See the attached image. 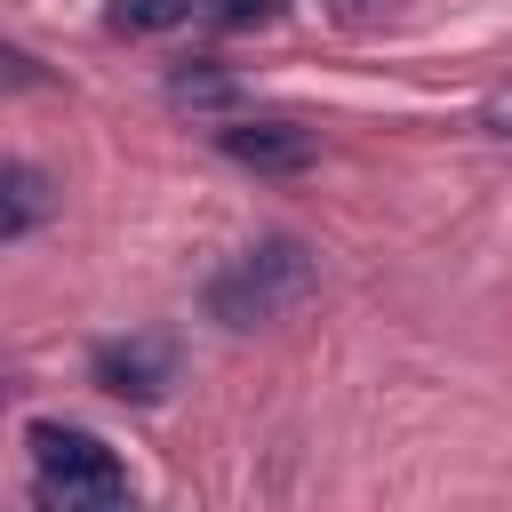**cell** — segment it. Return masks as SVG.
<instances>
[{
  "label": "cell",
  "mask_w": 512,
  "mask_h": 512,
  "mask_svg": "<svg viewBox=\"0 0 512 512\" xmlns=\"http://www.w3.org/2000/svg\"><path fill=\"white\" fill-rule=\"evenodd\" d=\"M24 448H32V496L48 512H104V504H128V464L80 432V424H56V416H32L24 424Z\"/></svg>",
  "instance_id": "obj_1"
},
{
  "label": "cell",
  "mask_w": 512,
  "mask_h": 512,
  "mask_svg": "<svg viewBox=\"0 0 512 512\" xmlns=\"http://www.w3.org/2000/svg\"><path fill=\"white\" fill-rule=\"evenodd\" d=\"M312 280H320L312 248H304V240H288V232H272V240L240 248V256L208 280V320H224V328L280 320L288 304H304V296H312Z\"/></svg>",
  "instance_id": "obj_2"
},
{
  "label": "cell",
  "mask_w": 512,
  "mask_h": 512,
  "mask_svg": "<svg viewBox=\"0 0 512 512\" xmlns=\"http://www.w3.org/2000/svg\"><path fill=\"white\" fill-rule=\"evenodd\" d=\"M88 376L112 392V400H160L168 376H176V344L168 336H112L88 352Z\"/></svg>",
  "instance_id": "obj_3"
},
{
  "label": "cell",
  "mask_w": 512,
  "mask_h": 512,
  "mask_svg": "<svg viewBox=\"0 0 512 512\" xmlns=\"http://www.w3.org/2000/svg\"><path fill=\"white\" fill-rule=\"evenodd\" d=\"M216 152L240 160V168H256V176H296V168H312L320 136L296 128V120H224L216 128Z\"/></svg>",
  "instance_id": "obj_4"
},
{
  "label": "cell",
  "mask_w": 512,
  "mask_h": 512,
  "mask_svg": "<svg viewBox=\"0 0 512 512\" xmlns=\"http://www.w3.org/2000/svg\"><path fill=\"white\" fill-rule=\"evenodd\" d=\"M8 200H0V240L16 248V240H32V224L48 216V184H40V168L32 160H8Z\"/></svg>",
  "instance_id": "obj_5"
},
{
  "label": "cell",
  "mask_w": 512,
  "mask_h": 512,
  "mask_svg": "<svg viewBox=\"0 0 512 512\" xmlns=\"http://www.w3.org/2000/svg\"><path fill=\"white\" fill-rule=\"evenodd\" d=\"M192 16H208V0H112V8H104V24L128 32V40H144V32H176V24H192Z\"/></svg>",
  "instance_id": "obj_6"
},
{
  "label": "cell",
  "mask_w": 512,
  "mask_h": 512,
  "mask_svg": "<svg viewBox=\"0 0 512 512\" xmlns=\"http://www.w3.org/2000/svg\"><path fill=\"white\" fill-rule=\"evenodd\" d=\"M264 16H272V0H208V24H224V32L264 24Z\"/></svg>",
  "instance_id": "obj_7"
},
{
  "label": "cell",
  "mask_w": 512,
  "mask_h": 512,
  "mask_svg": "<svg viewBox=\"0 0 512 512\" xmlns=\"http://www.w3.org/2000/svg\"><path fill=\"white\" fill-rule=\"evenodd\" d=\"M480 128H488V136H512V88H496V96L480 104Z\"/></svg>",
  "instance_id": "obj_8"
}]
</instances>
